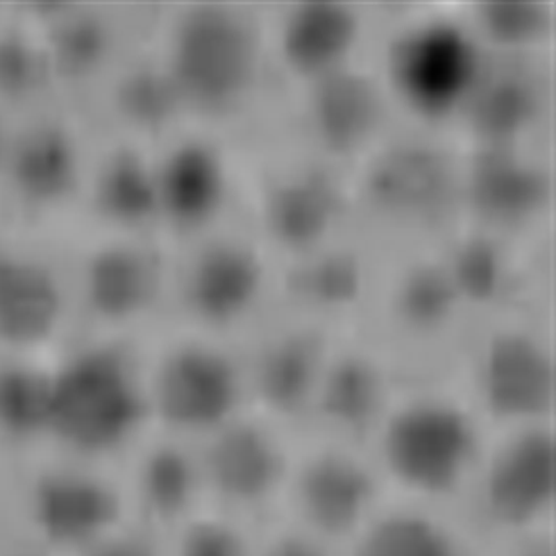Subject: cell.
Here are the masks:
<instances>
[{
    "label": "cell",
    "mask_w": 556,
    "mask_h": 556,
    "mask_svg": "<svg viewBox=\"0 0 556 556\" xmlns=\"http://www.w3.org/2000/svg\"><path fill=\"white\" fill-rule=\"evenodd\" d=\"M174 258L172 301L188 328L217 338L261 324L263 306L278 290L276 261L253 231L226 224L184 240Z\"/></svg>",
    "instance_id": "cell-4"
},
{
    "label": "cell",
    "mask_w": 556,
    "mask_h": 556,
    "mask_svg": "<svg viewBox=\"0 0 556 556\" xmlns=\"http://www.w3.org/2000/svg\"><path fill=\"white\" fill-rule=\"evenodd\" d=\"M79 556H154V553L144 540L113 531L106 538H102L99 544H94L92 548H88L84 555Z\"/></svg>",
    "instance_id": "cell-31"
},
{
    "label": "cell",
    "mask_w": 556,
    "mask_h": 556,
    "mask_svg": "<svg viewBox=\"0 0 556 556\" xmlns=\"http://www.w3.org/2000/svg\"><path fill=\"white\" fill-rule=\"evenodd\" d=\"M374 496L369 471L344 453H324L304 467L301 505L317 528L346 531L365 515Z\"/></svg>",
    "instance_id": "cell-24"
},
{
    "label": "cell",
    "mask_w": 556,
    "mask_h": 556,
    "mask_svg": "<svg viewBox=\"0 0 556 556\" xmlns=\"http://www.w3.org/2000/svg\"><path fill=\"white\" fill-rule=\"evenodd\" d=\"M358 556H460L453 538L417 515H394L363 540Z\"/></svg>",
    "instance_id": "cell-29"
},
{
    "label": "cell",
    "mask_w": 556,
    "mask_h": 556,
    "mask_svg": "<svg viewBox=\"0 0 556 556\" xmlns=\"http://www.w3.org/2000/svg\"><path fill=\"white\" fill-rule=\"evenodd\" d=\"M283 469L276 438L240 415L208 435L201 471L233 503H254L271 492Z\"/></svg>",
    "instance_id": "cell-23"
},
{
    "label": "cell",
    "mask_w": 556,
    "mask_h": 556,
    "mask_svg": "<svg viewBox=\"0 0 556 556\" xmlns=\"http://www.w3.org/2000/svg\"><path fill=\"white\" fill-rule=\"evenodd\" d=\"M271 556H321L317 551H313L311 546H306L303 542H288L283 546H279L278 551Z\"/></svg>",
    "instance_id": "cell-33"
},
{
    "label": "cell",
    "mask_w": 556,
    "mask_h": 556,
    "mask_svg": "<svg viewBox=\"0 0 556 556\" xmlns=\"http://www.w3.org/2000/svg\"><path fill=\"white\" fill-rule=\"evenodd\" d=\"M4 151H9V144L2 140V131H0V161H2V154Z\"/></svg>",
    "instance_id": "cell-34"
},
{
    "label": "cell",
    "mask_w": 556,
    "mask_h": 556,
    "mask_svg": "<svg viewBox=\"0 0 556 556\" xmlns=\"http://www.w3.org/2000/svg\"><path fill=\"white\" fill-rule=\"evenodd\" d=\"M390 361L374 342L333 336L313 410L340 433H367L390 408Z\"/></svg>",
    "instance_id": "cell-21"
},
{
    "label": "cell",
    "mask_w": 556,
    "mask_h": 556,
    "mask_svg": "<svg viewBox=\"0 0 556 556\" xmlns=\"http://www.w3.org/2000/svg\"><path fill=\"white\" fill-rule=\"evenodd\" d=\"M0 556H54L49 551H45V548H40V546H36V544H31V542H27L24 538H20V535H13L11 540H7V542H2L0 544Z\"/></svg>",
    "instance_id": "cell-32"
},
{
    "label": "cell",
    "mask_w": 556,
    "mask_h": 556,
    "mask_svg": "<svg viewBox=\"0 0 556 556\" xmlns=\"http://www.w3.org/2000/svg\"><path fill=\"white\" fill-rule=\"evenodd\" d=\"M376 63L394 104L415 126L438 129L455 124L480 72L483 51L463 13L405 17L388 34Z\"/></svg>",
    "instance_id": "cell-5"
},
{
    "label": "cell",
    "mask_w": 556,
    "mask_h": 556,
    "mask_svg": "<svg viewBox=\"0 0 556 556\" xmlns=\"http://www.w3.org/2000/svg\"><path fill=\"white\" fill-rule=\"evenodd\" d=\"M115 490L84 465L36 469L20 496V538L54 556H79L115 531Z\"/></svg>",
    "instance_id": "cell-12"
},
{
    "label": "cell",
    "mask_w": 556,
    "mask_h": 556,
    "mask_svg": "<svg viewBox=\"0 0 556 556\" xmlns=\"http://www.w3.org/2000/svg\"><path fill=\"white\" fill-rule=\"evenodd\" d=\"M369 27L353 4H288L265 20L271 67L301 88L363 61Z\"/></svg>",
    "instance_id": "cell-17"
},
{
    "label": "cell",
    "mask_w": 556,
    "mask_h": 556,
    "mask_svg": "<svg viewBox=\"0 0 556 556\" xmlns=\"http://www.w3.org/2000/svg\"><path fill=\"white\" fill-rule=\"evenodd\" d=\"M163 34L154 52L192 126L236 117L274 72L265 20L236 4H188Z\"/></svg>",
    "instance_id": "cell-1"
},
{
    "label": "cell",
    "mask_w": 556,
    "mask_h": 556,
    "mask_svg": "<svg viewBox=\"0 0 556 556\" xmlns=\"http://www.w3.org/2000/svg\"><path fill=\"white\" fill-rule=\"evenodd\" d=\"M172 269L154 233L109 231L81 261L79 296L99 324L126 331L172 299Z\"/></svg>",
    "instance_id": "cell-13"
},
{
    "label": "cell",
    "mask_w": 556,
    "mask_h": 556,
    "mask_svg": "<svg viewBox=\"0 0 556 556\" xmlns=\"http://www.w3.org/2000/svg\"><path fill=\"white\" fill-rule=\"evenodd\" d=\"M67 286L45 256L0 247V344L11 356H34L67 317Z\"/></svg>",
    "instance_id": "cell-19"
},
{
    "label": "cell",
    "mask_w": 556,
    "mask_h": 556,
    "mask_svg": "<svg viewBox=\"0 0 556 556\" xmlns=\"http://www.w3.org/2000/svg\"><path fill=\"white\" fill-rule=\"evenodd\" d=\"M159 226L181 240L224 224L233 174L208 127L188 126L154 147Z\"/></svg>",
    "instance_id": "cell-14"
},
{
    "label": "cell",
    "mask_w": 556,
    "mask_h": 556,
    "mask_svg": "<svg viewBox=\"0 0 556 556\" xmlns=\"http://www.w3.org/2000/svg\"><path fill=\"white\" fill-rule=\"evenodd\" d=\"M480 448L471 413L455 399L426 392L388 408L381 455L390 473L421 494L451 492Z\"/></svg>",
    "instance_id": "cell-9"
},
{
    "label": "cell",
    "mask_w": 556,
    "mask_h": 556,
    "mask_svg": "<svg viewBox=\"0 0 556 556\" xmlns=\"http://www.w3.org/2000/svg\"><path fill=\"white\" fill-rule=\"evenodd\" d=\"M34 136L15 144L13 154L15 179L34 192L38 201H59L77 184H86L88 161L70 131L61 126H40Z\"/></svg>",
    "instance_id": "cell-25"
},
{
    "label": "cell",
    "mask_w": 556,
    "mask_h": 556,
    "mask_svg": "<svg viewBox=\"0 0 556 556\" xmlns=\"http://www.w3.org/2000/svg\"><path fill=\"white\" fill-rule=\"evenodd\" d=\"M151 417L144 363L124 338L101 336L49 371L47 442L77 460L113 455Z\"/></svg>",
    "instance_id": "cell-2"
},
{
    "label": "cell",
    "mask_w": 556,
    "mask_h": 556,
    "mask_svg": "<svg viewBox=\"0 0 556 556\" xmlns=\"http://www.w3.org/2000/svg\"><path fill=\"white\" fill-rule=\"evenodd\" d=\"M201 465L181 448L165 444L142 463L138 485L144 508L154 517H176L192 501Z\"/></svg>",
    "instance_id": "cell-28"
},
{
    "label": "cell",
    "mask_w": 556,
    "mask_h": 556,
    "mask_svg": "<svg viewBox=\"0 0 556 556\" xmlns=\"http://www.w3.org/2000/svg\"><path fill=\"white\" fill-rule=\"evenodd\" d=\"M374 253L356 236L342 233L328 244L283 261L278 290L292 315L328 329H340V321L374 304L380 276Z\"/></svg>",
    "instance_id": "cell-16"
},
{
    "label": "cell",
    "mask_w": 556,
    "mask_h": 556,
    "mask_svg": "<svg viewBox=\"0 0 556 556\" xmlns=\"http://www.w3.org/2000/svg\"><path fill=\"white\" fill-rule=\"evenodd\" d=\"M253 329L249 349H240L247 394L276 417L311 410L336 333L290 311Z\"/></svg>",
    "instance_id": "cell-15"
},
{
    "label": "cell",
    "mask_w": 556,
    "mask_h": 556,
    "mask_svg": "<svg viewBox=\"0 0 556 556\" xmlns=\"http://www.w3.org/2000/svg\"><path fill=\"white\" fill-rule=\"evenodd\" d=\"M530 556H553L551 553H531Z\"/></svg>",
    "instance_id": "cell-35"
},
{
    "label": "cell",
    "mask_w": 556,
    "mask_h": 556,
    "mask_svg": "<svg viewBox=\"0 0 556 556\" xmlns=\"http://www.w3.org/2000/svg\"><path fill=\"white\" fill-rule=\"evenodd\" d=\"M555 485L553 431L544 426L519 428L488 467L485 505L501 523L523 526L553 506Z\"/></svg>",
    "instance_id": "cell-22"
},
{
    "label": "cell",
    "mask_w": 556,
    "mask_h": 556,
    "mask_svg": "<svg viewBox=\"0 0 556 556\" xmlns=\"http://www.w3.org/2000/svg\"><path fill=\"white\" fill-rule=\"evenodd\" d=\"M540 67L542 59L483 51L480 72L455 119L465 147L535 142L546 101Z\"/></svg>",
    "instance_id": "cell-18"
},
{
    "label": "cell",
    "mask_w": 556,
    "mask_h": 556,
    "mask_svg": "<svg viewBox=\"0 0 556 556\" xmlns=\"http://www.w3.org/2000/svg\"><path fill=\"white\" fill-rule=\"evenodd\" d=\"M354 208L415 238L438 242L460 222L458 154L430 127L390 131L353 169Z\"/></svg>",
    "instance_id": "cell-3"
},
{
    "label": "cell",
    "mask_w": 556,
    "mask_h": 556,
    "mask_svg": "<svg viewBox=\"0 0 556 556\" xmlns=\"http://www.w3.org/2000/svg\"><path fill=\"white\" fill-rule=\"evenodd\" d=\"M304 149L340 169L356 167L392 131L394 102L376 63L358 61L299 88Z\"/></svg>",
    "instance_id": "cell-11"
},
{
    "label": "cell",
    "mask_w": 556,
    "mask_h": 556,
    "mask_svg": "<svg viewBox=\"0 0 556 556\" xmlns=\"http://www.w3.org/2000/svg\"><path fill=\"white\" fill-rule=\"evenodd\" d=\"M460 222L498 236L540 228L553 206V167L535 142L471 144L458 156Z\"/></svg>",
    "instance_id": "cell-10"
},
{
    "label": "cell",
    "mask_w": 556,
    "mask_h": 556,
    "mask_svg": "<svg viewBox=\"0 0 556 556\" xmlns=\"http://www.w3.org/2000/svg\"><path fill=\"white\" fill-rule=\"evenodd\" d=\"M49 371L34 356H11L0 367V433L15 442H47Z\"/></svg>",
    "instance_id": "cell-27"
},
{
    "label": "cell",
    "mask_w": 556,
    "mask_h": 556,
    "mask_svg": "<svg viewBox=\"0 0 556 556\" xmlns=\"http://www.w3.org/2000/svg\"><path fill=\"white\" fill-rule=\"evenodd\" d=\"M392 274L380 278L378 294L392 329L408 344L435 346L453 336L456 324L469 317L438 253V244L408 254ZM376 303V301H374Z\"/></svg>",
    "instance_id": "cell-20"
},
{
    "label": "cell",
    "mask_w": 556,
    "mask_h": 556,
    "mask_svg": "<svg viewBox=\"0 0 556 556\" xmlns=\"http://www.w3.org/2000/svg\"><path fill=\"white\" fill-rule=\"evenodd\" d=\"M181 556H247L242 540L217 523L199 526L188 533L181 546Z\"/></svg>",
    "instance_id": "cell-30"
},
{
    "label": "cell",
    "mask_w": 556,
    "mask_h": 556,
    "mask_svg": "<svg viewBox=\"0 0 556 556\" xmlns=\"http://www.w3.org/2000/svg\"><path fill=\"white\" fill-rule=\"evenodd\" d=\"M471 383L480 405L517 428L544 426L555 405V351L538 324L508 313L485 319L471 340Z\"/></svg>",
    "instance_id": "cell-8"
},
{
    "label": "cell",
    "mask_w": 556,
    "mask_h": 556,
    "mask_svg": "<svg viewBox=\"0 0 556 556\" xmlns=\"http://www.w3.org/2000/svg\"><path fill=\"white\" fill-rule=\"evenodd\" d=\"M481 49L501 56L540 59V49L553 38V4L490 2L463 13Z\"/></svg>",
    "instance_id": "cell-26"
},
{
    "label": "cell",
    "mask_w": 556,
    "mask_h": 556,
    "mask_svg": "<svg viewBox=\"0 0 556 556\" xmlns=\"http://www.w3.org/2000/svg\"><path fill=\"white\" fill-rule=\"evenodd\" d=\"M253 184V233L274 258H296L346 233L351 177L315 152L279 156Z\"/></svg>",
    "instance_id": "cell-6"
},
{
    "label": "cell",
    "mask_w": 556,
    "mask_h": 556,
    "mask_svg": "<svg viewBox=\"0 0 556 556\" xmlns=\"http://www.w3.org/2000/svg\"><path fill=\"white\" fill-rule=\"evenodd\" d=\"M144 380L151 415L177 433L211 435L240 415L249 396L240 349L190 328L144 363Z\"/></svg>",
    "instance_id": "cell-7"
}]
</instances>
